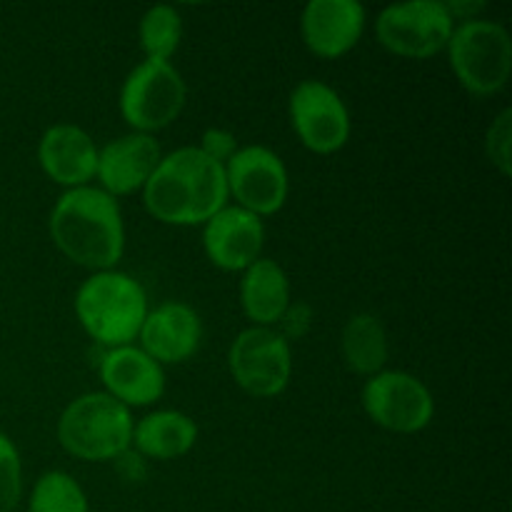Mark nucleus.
Instances as JSON below:
<instances>
[{"label":"nucleus","mask_w":512,"mask_h":512,"mask_svg":"<svg viewBox=\"0 0 512 512\" xmlns=\"http://www.w3.org/2000/svg\"><path fill=\"white\" fill-rule=\"evenodd\" d=\"M143 203L165 225H205L228 205L225 165L200 148L173 150L145 183Z\"/></svg>","instance_id":"obj_1"},{"label":"nucleus","mask_w":512,"mask_h":512,"mask_svg":"<svg viewBox=\"0 0 512 512\" xmlns=\"http://www.w3.org/2000/svg\"><path fill=\"white\" fill-rule=\"evenodd\" d=\"M50 238L75 265L113 270L125 250V228L118 203L100 188L63 193L50 213Z\"/></svg>","instance_id":"obj_2"},{"label":"nucleus","mask_w":512,"mask_h":512,"mask_svg":"<svg viewBox=\"0 0 512 512\" xmlns=\"http://www.w3.org/2000/svg\"><path fill=\"white\" fill-rule=\"evenodd\" d=\"M75 315L85 333L105 348H123L138 338L148 315L143 285L118 270H103L75 293Z\"/></svg>","instance_id":"obj_3"},{"label":"nucleus","mask_w":512,"mask_h":512,"mask_svg":"<svg viewBox=\"0 0 512 512\" xmlns=\"http://www.w3.org/2000/svg\"><path fill=\"white\" fill-rule=\"evenodd\" d=\"M58 440L73 458L115 460L133 443V415L108 393L80 395L60 415Z\"/></svg>","instance_id":"obj_4"},{"label":"nucleus","mask_w":512,"mask_h":512,"mask_svg":"<svg viewBox=\"0 0 512 512\" xmlns=\"http://www.w3.org/2000/svg\"><path fill=\"white\" fill-rule=\"evenodd\" d=\"M450 68L470 95H495L508 85L512 40L505 25L493 20H465L455 25L448 43Z\"/></svg>","instance_id":"obj_5"},{"label":"nucleus","mask_w":512,"mask_h":512,"mask_svg":"<svg viewBox=\"0 0 512 512\" xmlns=\"http://www.w3.org/2000/svg\"><path fill=\"white\" fill-rule=\"evenodd\" d=\"M185 105V80L163 60L135 65L120 88V115L138 133H155L173 123Z\"/></svg>","instance_id":"obj_6"},{"label":"nucleus","mask_w":512,"mask_h":512,"mask_svg":"<svg viewBox=\"0 0 512 512\" xmlns=\"http://www.w3.org/2000/svg\"><path fill=\"white\" fill-rule=\"evenodd\" d=\"M455 30L453 15L440 0H410L388 5L375 20V33L385 50L403 58L425 60L448 48Z\"/></svg>","instance_id":"obj_7"},{"label":"nucleus","mask_w":512,"mask_h":512,"mask_svg":"<svg viewBox=\"0 0 512 512\" xmlns=\"http://www.w3.org/2000/svg\"><path fill=\"white\" fill-rule=\"evenodd\" d=\"M235 383L253 398H275L283 393L293 375L290 343L273 328L243 330L228 353Z\"/></svg>","instance_id":"obj_8"},{"label":"nucleus","mask_w":512,"mask_h":512,"mask_svg":"<svg viewBox=\"0 0 512 512\" xmlns=\"http://www.w3.org/2000/svg\"><path fill=\"white\" fill-rule=\"evenodd\" d=\"M363 408L375 425L393 433H420L435 415L433 393L403 370H383L363 388Z\"/></svg>","instance_id":"obj_9"},{"label":"nucleus","mask_w":512,"mask_h":512,"mask_svg":"<svg viewBox=\"0 0 512 512\" xmlns=\"http://www.w3.org/2000/svg\"><path fill=\"white\" fill-rule=\"evenodd\" d=\"M290 123L308 150L338 153L350 138V113L338 90L323 80H303L290 93Z\"/></svg>","instance_id":"obj_10"},{"label":"nucleus","mask_w":512,"mask_h":512,"mask_svg":"<svg viewBox=\"0 0 512 512\" xmlns=\"http://www.w3.org/2000/svg\"><path fill=\"white\" fill-rule=\"evenodd\" d=\"M228 195L238 200V208L258 215H273L288 200V170L278 153L263 145L235 150L225 163Z\"/></svg>","instance_id":"obj_11"},{"label":"nucleus","mask_w":512,"mask_h":512,"mask_svg":"<svg viewBox=\"0 0 512 512\" xmlns=\"http://www.w3.org/2000/svg\"><path fill=\"white\" fill-rule=\"evenodd\" d=\"M263 240V220L238 205H225L205 223L203 230L205 255L215 268L228 273L235 270L245 273L255 260H260Z\"/></svg>","instance_id":"obj_12"},{"label":"nucleus","mask_w":512,"mask_h":512,"mask_svg":"<svg viewBox=\"0 0 512 512\" xmlns=\"http://www.w3.org/2000/svg\"><path fill=\"white\" fill-rule=\"evenodd\" d=\"M365 8L358 0H310L300 15V35L310 53L335 60L358 45Z\"/></svg>","instance_id":"obj_13"},{"label":"nucleus","mask_w":512,"mask_h":512,"mask_svg":"<svg viewBox=\"0 0 512 512\" xmlns=\"http://www.w3.org/2000/svg\"><path fill=\"white\" fill-rule=\"evenodd\" d=\"M100 380L105 393L125 408H145L163 398L165 375L145 350L123 345L113 348L100 360Z\"/></svg>","instance_id":"obj_14"},{"label":"nucleus","mask_w":512,"mask_h":512,"mask_svg":"<svg viewBox=\"0 0 512 512\" xmlns=\"http://www.w3.org/2000/svg\"><path fill=\"white\" fill-rule=\"evenodd\" d=\"M145 353L155 363L178 365L193 358L203 340V325L198 313L185 303H163L148 310L138 333Z\"/></svg>","instance_id":"obj_15"},{"label":"nucleus","mask_w":512,"mask_h":512,"mask_svg":"<svg viewBox=\"0 0 512 512\" xmlns=\"http://www.w3.org/2000/svg\"><path fill=\"white\" fill-rule=\"evenodd\" d=\"M160 145L153 135L130 133L113 140L98 150V168L95 178L103 183V190L110 198L130 195L135 190H143L150 180L153 170L158 168Z\"/></svg>","instance_id":"obj_16"},{"label":"nucleus","mask_w":512,"mask_h":512,"mask_svg":"<svg viewBox=\"0 0 512 512\" xmlns=\"http://www.w3.org/2000/svg\"><path fill=\"white\" fill-rule=\"evenodd\" d=\"M38 160L53 183L68 190L85 188L95 178L98 148L83 128L70 123L50 125L38 143Z\"/></svg>","instance_id":"obj_17"},{"label":"nucleus","mask_w":512,"mask_h":512,"mask_svg":"<svg viewBox=\"0 0 512 512\" xmlns=\"http://www.w3.org/2000/svg\"><path fill=\"white\" fill-rule=\"evenodd\" d=\"M240 303L258 328H273L280 323L290 305V283L285 270L270 258L255 260L240 280Z\"/></svg>","instance_id":"obj_18"},{"label":"nucleus","mask_w":512,"mask_h":512,"mask_svg":"<svg viewBox=\"0 0 512 512\" xmlns=\"http://www.w3.org/2000/svg\"><path fill=\"white\" fill-rule=\"evenodd\" d=\"M198 425L178 410H158L133 425V443L138 455L153 460H173L193 450Z\"/></svg>","instance_id":"obj_19"},{"label":"nucleus","mask_w":512,"mask_h":512,"mask_svg":"<svg viewBox=\"0 0 512 512\" xmlns=\"http://www.w3.org/2000/svg\"><path fill=\"white\" fill-rule=\"evenodd\" d=\"M343 358L360 375L383 373L388 363V335L383 323L370 313H358L343 328Z\"/></svg>","instance_id":"obj_20"},{"label":"nucleus","mask_w":512,"mask_h":512,"mask_svg":"<svg viewBox=\"0 0 512 512\" xmlns=\"http://www.w3.org/2000/svg\"><path fill=\"white\" fill-rule=\"evenodd\" d=\"M138 38L145 60L168 63L183 40V18L173 5H153L140 18Z\"/></svg>","instance_id":"obj_21"},{"label":"nucleus","mask_w":512,"mask_h":512,"mask_svg":"<svg viewBox=\"0 0 512 512\" xmlns=\"http://www.w3.org/2000/svg\"><path fill=\"white\" fill-rule=\"evenodd\" d=\"M28 512H90V505L78 480L63 470H50L35 483Z\"/></svg>","instance_id":"obj_22"},{"label":"nucleus","mask_w":512,"mask_h":512,"mask_svg":"<svg viewBox=\"0 0 512 512\" xmlns=\"http://www.w3.org/2000/svg\"><path fill=\"white\" fill-rule=\"evenodd\" d=\"M23 495V465L13 440L0 433V512L18 508Z\"/></svg>","instance_id":"obj_23"},{"label":"nucleus","mask_w":512,"mask_h":512,"mask_svg":"<svg viewBox=\"0 0 512 512\" xmlns=\"http://www.w3.org/2000/svg\"><path fill=\"white\" fill-rule=\"evenodd\" d=\"M510 140H512V110L505 108L495 115V120L488 128V135H485V153H488V160L505 175V178H510L512 173Z\"/></svg>","instance_id":"obj_24"},{"label":"nucleus","mask_w":512,"mask_h":512,"mask_svg":"<svg viewBox=\"0 0 512 512\" xmlns=\"http://www.w3.org/2000/svg\"><path fill=\"white\" fill-rule=\"evenodd\" d=\"M200 150H203L210 160L225 165L233 158L235 150H238V140H235L233 133H228V130L223 128H208L203 133V138H200Z\"/></svg>","instance_id":"obj_25"},{"label":"nucleus","mask_w":512,"mask_h":512,"mask_svg":"<svg viewBox=\"0 0 512 512\" xmlns=\"http://www.w3.org/2000/svg\"><path fill=\"white\" fill-rule=\"evenodd\" d=\"M280 325H283V338L288 340H300L310 333L313 328V310L305 303H290L285 315L280 318Z\"/></svg>","instance_id":"obj_26"}]
</instances>
